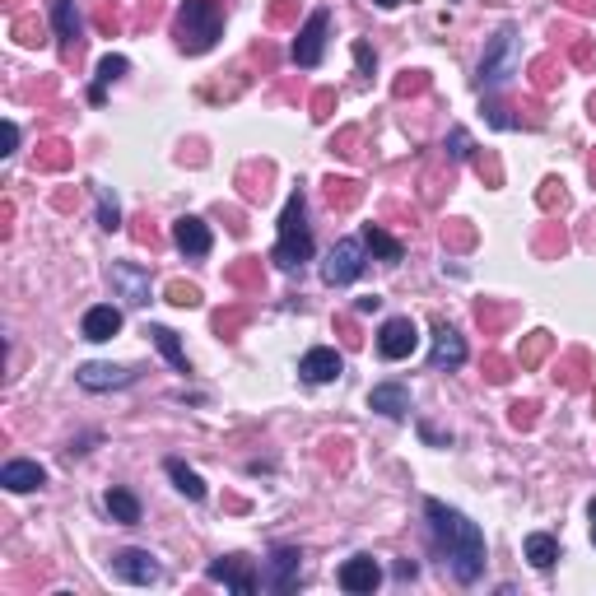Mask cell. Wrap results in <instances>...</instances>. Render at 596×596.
Instances as JSON below:
<instances>
[{
  "label": "cell",
  "mask_w": 596,
  "mask_h": 596,
  "mask_svg": "<svg viewBox=\"0 0 596 596\" xmlns=\"http://www.w3.org/2000/svg\"><path fill=\"white\" fill-rule=\"evenodd\" d=\"M424 517H429V536H434V550L443 559V569L461 587L480 583L485 578V531L475 527L461 508H452L443 499H424Z\"/></svg>",
  "instance_id": "obj_1"
},
{
  "label": "cell",
  "mask_w": 596,
  "mask_h": 596,
  "mask_svg": "<svg viewBox=\"0 0 596 596\" xmlns=\"http://www.w3.org/2000/svg\"><path fill=\"white\" fill-rule=\"evenodd\" d=\"M522 75V33L513 24H503L494 38H489L485 56H480V70H475V84H480V94H499L503 84H513Z\"/></svg>",
  "instance_id": "obj_2"
},
{
  "label": "cell",
  "mask_w": 596,
  "mask_h": 596,
  "mask_svg": "<svg viewBox=\"0 0 596 596\" xmlns=\"http://www.w3.org/2000/svg\"><path fill=\"white\" fill-rule=\"evenodd\" d=\"M219 38H224V0H182V10H177V47L187 56H201Z\"/></svg>",
  "instance_id": "obj_3"
},
{
  "label": "cell",
  "mask_w": 596,
  "mask_h": 596,
  "mask_svg": "<svg viewBox=\"0 0 596 596\" xmlns=\"http://www.w3.org/2000/svg\"><path fill=\"white\" fill-rule=\"evenodd\" d=\"M271 261L280 271H298L303 261H312V224H308V201H303V191H289Z\"/></svg>",
  "instance_id": "obj_4"
},
{
  "label": "cell",
  "mask_w": 596,
  "mask_h": 596,
  "mask_svg": "<svg viewBox=\"0 0 596 596\" xmlns=\"http://www.w3.org/2000/svg\"><path fill=\"white\" fill-rule=\"evenodd\" d=\"M359 275H364V243L359 238H340L322 261V280L331 289H340V285H354Z\"/></svg>",
  "instance_id": "obj_5"
},
{
  "label": "cell",
  "mask_w": 596,
  "mask_h": 596,
  "mask_svg": "<svg viewBox=\"0 0 596 596\" xmlns=\"http://www.w3.org/2000/svg\"><path fill=\"white\" fill-rule=\"evenodd\" d=\"M326 33H331V10H312L308 19H303V28H298V38H294V66H303V70L322 66Z\"/></svg>",
  "instance_id": "obj_6"
},
{
  "label": "cell",
  "mask_w": 596,
  "mask_h": 596,
  "mask_svg": "<svg viewBox=\"0 0 596 596\" xmlns=\"http://www.w3.org/2000/svg\"><path fill=\"white\" fill-rule=\"evenodd\" d=\"M415 345H420V326L410 322V317H387L378 331V354L382 359H410L415 354Z\"/></svg>",
  "instance_id": "obj_7"
},
{
  "label": "cell",
  "mask_w": 596,
  "mask_h": 596,
  "mask_svg": "<svg viewBox=\"0 0 596 596\" xmlns=\"http://www.w3.org/2000/svg\"><path fill=\"white\" fill-rule=\"evenodd\" d=\"M210 583H224L229 592L252 596V592L261 587V578H257V569H252V559H243V555H224V559H215V564H210Z\"/></svg>",
  "instance_id": "obj_8"
},
{
  "label": "cell",
  "mask_w": 596,
  "mask_h": 596,
  "mask_svg": "<svg viewBox=\"0 0 596 596\" xmlns=\"http://www.w3.org/2000/svg\"><path fill=\"white\" fill-rule=\"evenodd\" d=\"M140 378V368H117V364H80L75 368V382L84 392H122Z\"/></svg>",
  "instance_id": "obj_9"
},
{
  "label": "cell",
  "mask_w": 596,
  "mask_h": 596,
  "mask_svg": "<svg viewBox=\"0 0 596 596\" xmlns=\"http://www.w3.org/2000/svg\"><path fill=\"white\" fill-rule=\"evenodd\" d=\"M112 573L131 587H154L163 578V569L154 564L149 550H117V555H112Z\"/></svg>",
  "instance_id": "obj_10"
},
{
  "label": "cell",
  "mask_w": 596,
  "mask_h": 596,
  "mask_svg": "<svg viewBox=\"0 0 596 596\" xmlns=\"http://www.w3.org/2000/svg\"><path fill=\"white\" fill-rule=\"evenodd\" d=\"M336 583H340V592H350V596L378 592V583H382L378 559H373V555H354V559H345V564H340V573H336Z\"/></svg>",
  "instance_id": "obj_11"
},
{
  "label": "cell",
  "mask_w": 596,
  "mask_h": 596,
  "mask_svg": "<svg viewBox=\"0 0 596 596\" xmlns=\"http://www.w3.org/2000/svg\"><path fill=\"white\" fill-rule=\"evenodd\" d=\"M108 280H112V289L131 303V308H145V303H149V271H145V266H136V261H112Z\"/></svg>",
  "instance_id": "obj_12"
},
{
  "label": "cell",
  "mask_w": 596,
  "mask_h": 596,
  "mask_svg": "<svg viewBox=\"0 0 596 596\" xmlns=\"http://www.w3.org/2000/svg\"><path fill=\"white\" fill-rule=\"evenodd\" d=\"M173 243L182 257H210V247H215V233L205 224L201 215H182L173 224Z\"/></svg>",
  "instance_id": "obj_13"
},
{
  "label": "cell",
  "mask_w": 596,
  "mask_h": 596,
  "mask_svg": "<svg viewBox=\"0 0 596 596\" xmlns=\"http://www.w3.org/2000/svg\"><path fill=\"white\" fill-rule=\"evenodd\" d=\"M466 364V340L457 336V326H447L438 322L434 326V345H429V368H438V373H452V368Z\"/></svg>",
  "instance_id": "obj_14"
},
{
  "label": "cell",
  "mask_w": 596,
  "mask_h": 596,
  "mask_svg": "<svg viewBox=\"0 0 596 596\" xmlns=\"http://www.w3.org/2000/svg\"><path fill=\"white\" fill-rule=\"evenodd\" d=\"M298 559H303V555H298L294 545H275L271 559H266V587H271V592H294L298 573H303Z\"/></svg>",
  "instance_id": "obj_15"
},
{
  "label": "cell",
  "mask_w": 596,
  "mask_h": 596,
  "mask_svg": "<svg viewBox=\"0 0 596 596\" xmlns=\"http://www.w3.org/2000/svg\"><path fill=\"white\" fill-rule=\"evenodd\" d=\"M340 373H345V359L331 345H317V350H308L298 359V378L303 382H336Z\"/></svg>",
  "instance_id": "obj_16"
},
{
  "label": "cell",
  "mask_w": 596,
  "mask_h": 596,
  "mask_svg": "<svg viewBox=\"0 0 596 596\" xmlns=\"http://www.w3.org/2000/svg\"><path fill=\"white\" fill-rule=\"evenodd\" d=\"M368 410H378L387 420H406L410 415V387L406 382H378V387L368 392Z\"/></svg>",
  "instance_id": "obj_17"
},
{
  "label": "cell",
  "mask_w": 596,
  "mask_h": 596,
  "mask_svg": "<svg viewBox=\"0 0 596 596\" xmlns=\"http://www.w3.org/2000/svg\"><path fill=\"white\" fill-rule=\"evenodd\" d=\"M117 331H122V308H112V303H98V308L84 312V322H80V336H84V340L103 345V340H112Z\"/></svg>",
  "instance_id": "obj_18"
},
{
  "label": "cell",
  "mask_w": 596,
  "mask_h": 596,
  "mask_svg": "<svg viewBox=\"0 0 596 596\" xmlns=\"http://www.w3.org/2000/svg\"><path fill=\"white\" fill-rule=\"evenodd\" d=\"M52 24H56V38H61V52L70 56L80 47V33H84L80 5H75V0H52Z\"/></svg>",
  "instance_id": "obj_19"
},
{
  "label": "cell",
  "mask_w": 596,
  "mask_h": 596,
  "mask_svg": "<svg viewBox=\"0 0 596 596\" xmlns=\"http://www.w3.org/2000/svg\"><path fill=\"white\" fill-rule=\"evenodd\" d=\"M0 485L10 489V494H28V489L47 485V471H42L38 461H5L0 466Z\"/></svg>",
  "instance_id": "obj_20"
},
{
  "label": "cell",
  "mask_w": 596,
  "mask_h": 596,
  "mask_svg": "<svg viewBox=\"0 0 596 596\" xmlns=\"http://www.w3.org/2000/svg\"><path fill=\"white\" fill-rule=\"evenodd\" d=\"M154 345H159V354L168 359V364L177 368V373H191V359H187V350H182V340H177V331L173 326H149L145 331Z\"/></svg>",
  "instance_id": "obj_21"
},
{
  "label": "cell",
  "mask_w": 596,
  "mask_h": 596,
  "mask_svg": "<svg viewBox=\"0 0 596 596\" xmlns=\"http://www.w3.org/2000/svg\"><path fill=\"white\" fill-rule=\"evenodd\" d=\"M364 247H368V252H373L378 261H387V266H396V261L406 257V247L396 243V238L382 229V224H364Z\"/></svg>",
  "instance_id": "obj_22"
},
{
  "label": "cell",
  "mask_w": 596,
  "mask_h": 596,
  "mask_svg": "<svg viewBox=\"0 0 596 596\" xmlns=\"http://www.w3.org/2000/svg\"><path fill=\"white\" fill-rule=\"evenodd\" d=\"M163 471H168V480H173V485L182 489V494H187L191 503H201V499H205V480H201L196 471H191L187 461H177V457H173L168 466H163Z\"/></svg>",
  "instance_id": "obj_23"
},
{
  "label": "cell",
  "mask_w": 596,
  "mask_h": 596,
  "mask_svg": "<svg viewBox=\"0 0 596 596\" xmlns=\"http://www.w3.org/2000/svg\"><path fill=\"white\" fill-rule=\"evenodd\" d=\"M108 513H112V522H122V527H136L140 522V499L131 494V489H108Z\"/></svg>",
  "instance_id": "obj_24"
},
{
  "label": "cell",
  "mask_w": 596,
  "mask_h": 596,
  "mask_svg": "<svg viewBox=\"0 0 596 596\" xmlns=\"http://www.w3.org/2000/svg\"><path fill=\"white\" fill-rule=\"evenodd\" d=\"M527 559L536 564V569H555L559 541H555V536H545V531H531V536H527Z\"/></svg>",
  "instance_id": "obj_25"
},
{
  "label": "cell",
  "mask_w": 596,
  "mask_h": 596,
  "mask_svg": "<svg viewBox=\"0 0 596 596\" xmlns=\"http://www.w3.org/2000/svg\"><path fill=\"white\" fill-rule=\"evenodd\" d=\"M94 201H98V224H103L108 233L122 229V205H117V196H112L108 187H98V182H94Z\"/></svg>",
  "instance_id": "obj_26"
},
{
  "label": "cell",
  "mask_w": 596,
  "mask_h": 596,
  "mask_svg": "<svg viewBox=\"0 0 596 596\" xmlns=\"http://www.w3.org/2000/svg\"><path fill=\"white\" fill-rule=\"evenodd\" d=\"M122 75H126V56H103V61H98V80H94V89H89V98L103 103V89H108L112 80H122Z\"/></svg>",
  "instance_id": "obj_27"
},
{
  "label": "cell",
  "mask_w": 596,
  "mask_h": 596,
  "mask_svg": "<svg viewBox=\"0 0 596 596\" xmlns=\"http://www.w3.org/2000/svg\"><path fill=\"white\" fill-rule=\"evenodd\" d=\"M168 303H177V308H196V303H201V289L173 280V285H168Z\"/></svg>",
  "instance_id": "obj_28"
},
{
  "label": "cell",
  "mask_w": 596,
  "mask_h": 596,
  "mask_svg": "<svg viewBox=\"0 0 596 596\" xmlns=\"http://www.w3.org/2000/svg\"><path fill=\"white\" fill-rule=\"evenodd\" d=\"M471 131H461V126H452V136H447V159H471Z\"/></svg>",
  "instance_id": "obj_29"
},
{
  "label": "cell",
  "mask_w": 596,
  "mask_h": 596,
  "mask_svg": "<svg viewBox=\"0 0 596 596\" xmlns=\"http://www.w3.org/2000/svg\"><path fill=\"white\" fill-rule=\"evenodd\" d=\"M354 61H359V70H364V75H373V70H378V56L368 52V42H354Z\"/></svg>",
  "instance_id": "obj_30"
},
{
  "label": "cell",
  "mask_w": 596,
  "mask_h": 596,
  "mask_svg": "<svg viewBox=\"0 0 596 596\" xmlns=\"http://www.w3.org/2000/svg\"><path fill=\"white\" fill-rule=\"evenodd\" d=\"M336 196H340V205H354L359 191H354V182H331V201H336Z\"/></svg>",
  "instance_id": "obj_31"
},
{
  "label": "cell",
  "mask_w": 596,
  "mask_h": 596,
  "mask_svg": "<svg viewBox=\"0 0 596 596\" xmlns=\"http://www.w3.org/2000/svg\"><path fill=\"white\" fill-rule=\"evenodd\" d=\"M415 89H424V75H420V70H410V80L396 84V94H415Z\"/></svg>",
  "instance_id": "obj_32"
},
{
  "label": "cell",
  "mask_w": 596,
  "mask_h": 596,
  "mask_svg": "<svg viewBox=\"0 0 596 596\" xmlns=\"http://www.w3.org/2000/svg\"><path fill=\"white\" fill-rule=\"evenodd\" d=\"M312 117L322 122V117H331V94H317V103H312Z\"/></svg>",
  "instance_id": "obj_33"
},
{
  "label": "cell",
  "mask_w": 596,
  "mask_h": 596,
  "mask_svg": "<svg viewBox=\"0 0 596 596\" xmlns=\"http://www.w3.org/2000/svg\"><path fill=\"white\" fill-rule=\"evenodd\" d=\"M415 573H420V564H415V559H401V564H396V578H415Z\"/></svg>",
  "instance_id": "obj_34"
},
{
  "label": "cell",
  "mask_w": 596,
  "mask_h": 596,
  "mask_svg": "<svg viewBox=\"0 0 596 596\" xmlns=\"http://www.w3.org/2000/svg\"><path fill=\"white\" fill-rule=\"evenodd\" d=\"M531 410H536V406H513V424H517V429H522V424H531Z\"/></svg>",
  "instance_id": "obj_35"
},
{
  "label": "cell",
  "mask_w": 596,
  "mask_h": 596,
  "mask_svg": "<svg viewBox=\"0 0 596 596\" xmlns=\"http://www.w3.org/2000/svg\"><path fill=\"white\" fill-rule=\"evenodd\" d=\"M382 308V298L378 294H368V298H359V312H378Z\"/></svg>",
  "instance_id": "obj_36"
},
{
  "label": "cell",
  "mask_w": 596,
  "mask_h": 596,
  "mask_svg": "<svg viewBox=\"0 0 596 596\" xmlns=\"http://www.w3.org/2000/svg\"><path fill=\"white\" fill-rule=\"evenodd\" d=\"M373 5H382V10H396V5H401V0H373Z\"/></svg>",
  "instance_id": "obj_37"
},
{
  "label": "cell",
  "mask_w": 596,
  "mask_h": 596,
  "mask_svg": "<svg viewBox=\"0 0 596 596\" xmlns=\"http://www.w3.org/2000/svg\"><path fill=\"white\" fill-rule=\"evenodd\" d=\"M592 541H596V517H592Z\"/></svg>",
  "instance_id": "obj_38"
},
{
  "label": "cell",
  "mask_w": 596,
  "mask_h": 596,
  "mask_svg": "<svg viewBox=\"0 0 596 596\" xmlns=\"http://www.w3.org/2000/svg\"><path fill=\"white\" fill-rule=\"evenodd\" d=\"M592 517H596V499H592Z\"/></svg>",
  "instance_id": "obj_39"
}]
</instances>
